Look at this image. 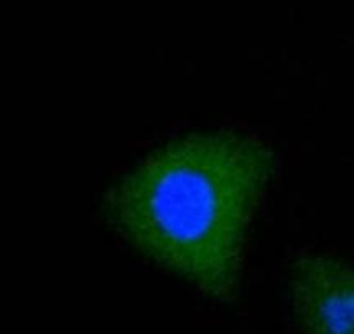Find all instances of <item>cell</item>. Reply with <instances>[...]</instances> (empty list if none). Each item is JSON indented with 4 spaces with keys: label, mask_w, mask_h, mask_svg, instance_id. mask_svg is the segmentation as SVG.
Here are the masks:
<instances>
[{
    "label": "cell",
    "mask_w": 354,
    "mask_h": 334,
    "mask_svg": "<svg viewBox=\"0 0 354 334\" xmlns=\"http://www.w3.org/2000/svg\"><path fill=\"white\" fill-rule=\"evenodd\" d=\"M290 308L299 334H354V263L303 255L290 265Z\"/></svg>",
    "instance_id": "obj_2"
},
{
    "label": "cell",
    "mask_w": 354,
    "mask_h": 334,
    "mask_svg": "<svg viewBox=\"0 0 354 334\" xmlns=\"http://www.w3.org/2000/svg\"><path fill=\"white\" fill-rule=\"evenodd\" d=\"M275 173L273 151L234 128L158 146L107 193L114 231L144 258L218 301L237 297L249 225Z\"/></svg>",
    "instance_id": "obj_1"
}]
</instances>
